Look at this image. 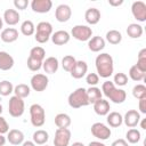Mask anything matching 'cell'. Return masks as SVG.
<instances>
[{
  "label": "cell",
  "mask_w": 146,
  "mask_h": 146,
  "mask_svg": "<svg viewBox=\"0 0 146 146\" xmlns=\"http://www.w3.org/2000/svg\"><path fill=\"white\" fill-rule=\"evenodd\" d=\"M143 26L137 23H131L127 27V34L131 39H138L143 35Z\"/></svg>",
  "instance_id": "cell-26"
},
{
  "label": "cell",
  "mask_w": 146,
  "mask_h": 146,
  "mask_svg": "<svg viewBox=\"0 0 146 146\" xmlns=\"http://www.w3.org/2000/svg\"><path fill=\"white\" fill-rule=\"evenodd\" d=\"M105 44H106L105 39L99 35L92 36L88 40V48L92 52H99L100 50H103L105 48Z\"/></svg>",
  "instance_id": "cell-16"
},
{
  "label": "cell",
  "mask_w": 146,
  "mask_h": 146,
  "mask_svg": "<svg viewBox=\"0 0 146 146\" xmlns=\"http://www.w3.org/2000/svg\"><path fill=\"white\" fill-rule=\"evenodd\" d=\"M2 19L6 24H8L10 26H14V25L18 24V22L21 19V16H19V13L16 9H6L5 13H3Z\"/></svg>",
  "instance_id": "cell-18"
},
{
  "label": "cell",
  "mask_w": 146,
  "mask_h": 146,
  "mask_svg": "<svg viewBox=\"0 0 146 146\" xmlns=\"http://www.w3.org/2000/svg\"><path fill=\"white\" fill-rule=\"evenodd\" d=\"M107 98L111 102H113L114 104H122L125 100V98H127V92L123 89H120V88L115 87L111 91V94L107 96Z\"/></svg>",
  "instance_id": "cell-24"
},
{
  "label": "cell",
  "mask_w": 146,
  "mask_h": 146,
  "mask_svg": "<svg viewBox=\"0 0 146 146\" xmlns=\"http://www.w3.org/2000/svg\"><path fill=\"white\" fill-rule=\"evenodd\" d=\"M95 66H96L98 76L104 79L110 78L114 71V62L112 56L107 52L99 54L95 59Z\"/></svg>",
  "instance_id": "cell-1"
},
{
  "label": "cell",
  "mask_w": 146,
  "mask_h": 146,
  "mask_svg": "<svg viewBox=\"0 0 146 146\" xmlns=\"http://www.w3.org/2000/svg\"><path fill=\"white\" fill-rule=\"evenodd\" d=\"M32 139L35 145H46V143L49 140V133L43 129H39L33 133Z\"/></svg>",
  "instance_id": "cell-27"
},
{
  "label": "cell",
  "mask_w": 146,
  "mask_h": 146,
  "mask_svg": "<svg viewBox=\"0 0 146 146\" xmlns=\"http://www.w3.org/2000/svg\"><path fill=\"white\" fill-rule=\"evenodd\" d=\"M30 92H31V88L27 84H25V83H19V84L14 87L15 96H17V97H19L22 99H24L27 96H30Z\"/></svg>",
  "instance_id": "cell-30"
},
{
  "label": "cell",
  "mask_w": 146,
  "mask_h": 146,
  "mask_svg": "<svg viewBox=\"0 0 146 146\" xmlns=\"http://www.w3.org/2000/svg\"><path fill=\"white\" fill-rule=\"evenodd\" d=\"M25 104L24 100L17 96H11L8 103V112L13 117H19L24 114Z\"/></svg>",
  "instance_id": "cell-5"
},
{
  "label": "cell",
  "mask_w": 146,
  "mask_h": 146,
  "mask_svg": "<svg viewBox=\"0 0 146 146\" xmlns=\"http://www.w3.org/2000/svg\"><path fill=\"white\" fill-rule=\"evenodd\" d=\"M111 146H129V144H128V141H127L125 139L120 138V139L114 140V141L112 143V145H111Z\"/></svg>",
  "instance_id": "cell-46"
},
{
  "label": "cell",
  "mask_w": 146,
  "mask_h": 146,
  "mask_svg": "<svg viewBox=\"0 0 146 146\" xmlns=\"http://www.w3.org/2000/svg\"><path fill=\"white\" fill-rule=\"evenodd\" d=\"M58 67H59V62H58V59L56 57H52V56L47 57L42 63V68L48 74L56 73L58 71Z\"/></svg>",
  "instance_id": "cell-17"
},
{
  "label": "cell",
  "mask_w": 146,
  "mask_h": 146,
  "mask_svg": "<svg viewBox=\"0 0 146 146\" xmlns=\"http://www.w3.org/2000/svg\"><path fill=\"white\" fill-rule=\"evenodd\" d=\"M141 120V122H140V127H141V129H146V124H145V121H146V119H140Z\"/></svg>",
  "instance_id": "cell-52"
},
{
  "label": "cell",
  "mask_w": 146,
  "mask_h": 146,
  "mask_svg": "<svg viewBox=\"0 0 146 146\" xmlns=\"http://www.w3.org/2000/svg\"><path fill=\"white\" fill-rule=\"evenodd\" d=\"M30 57L43 62L44 58H46V51H44V49H43L42 47H40V46L33 47V48L30 50Z\"/></svg>",
  "instance_id": "cell-36"
},
{
  "label": "cell",
  "mask_w": 146,
  "mask_h": 146,
  "mask_svg": "<svg viewBox=\"0 0 146 146\" xmlns=\"http://www.w3.org/2000/svg\"><path fill=\"white\" fill-rule=\"evenodd\" d=\"M8 131H9V124L6 121V119L0 115V135L8 133Z\"/></svg>",
  "instance_id": "cell-44"
},
{
  "label": "cell",
  "mask_w": 146,
  "mask_h": 146,
  "mask_svg": "<svg viewBox=\"0 0 146 146\" xmlns=\"http://www.w3.org/2000/svg\"><path fill=\"white\" fill-rule=\"evenodd\" d=\"M14 92V86L10 81L3 80L0 82V95L3 97H7Z\"/></svg>",
  "instance_id": "cell-35"
},
{
  "label": "cell",
  "mask_w": 146,
  "mask_h": 146,
  "mask_svg": "<svg viewBox=\"0 0 146 146\" xmlns=\"http://www.w3.org/2000/svg\"><path fill=\"white\" fill-rule=\"evenodd\" d=\"M51 7H52L51 0H32L31 1V8L34 13L46 14L50 11Z\"/></svg>",
  "instance_id": "cell-12"
},
{
  "label": "cell",
  "mask_w": 146,
  "mask_h": 146,
  "mask_svg": "<svg viewBox=\"0 0 146 146\" xmlns=\"http://www.w3.org/2000/svg\"><path fill=\"white\" fill-rule=\"evenodd\" d=\"M71 140V131L68 128H57L55 131L54 146H68Z\"/></svg>",
  "instance_id": "cell-9"
},
{
  "label": "cell",
  "mask_w": 146,
  "mask_h": 146,
  "mask_svg": "<svg viewBox=\"0 0 146 146\" xmlns=\"http://www.w3.org/2000/svg\"><path fill=\"white\" fill-rule=\"evenodd\" d=\"M71 35L78 41H88L92 35V30L88 25H75L71 30Z\"/></svg>",
  "instance_id": "cell-7"
},
{
  "label": "cell",
  "mask_w": 146,
  "mask_h": 146,
  "mask_svg": "<svg viewBox=\"0 0 146 146\" xmlns=\"http://www.w3.org/2000/svg\"><path fill=\"white\" fill-rule=\"evenodd\" d=\"M42 63H43V62L38 60V59H34V58H32V57H30V56H29L27 62H26L29 70H30V71H33V72L39 71V70L42 67Z\"/></svg>",
  "instance_id": "cell-41"
},
{
  "label": "cell",
  "mask_w": 146,
  "mask_h": 146,
  "mask_svg": "<svg viewBox=\"0 0 146 146\" xmlns=\"http://www.w3.org/2000/svg\"><path fill=\"white\" fill-rule=\"evenodd\" d=\"M139 112L141 114H146V98L139 99Z\"/></svg>",
  "instance_id": "cell-47"
},
{
  "label": "cell",
  "mask_w": 146,
  "mask_h": 146,
  "mask_svg": "<svg viewBox=\"0 0 146 146\" xmlns=\"http://www.w3.org/2000/svg\"><path fill=\"white\" fill-rule=\"evenodd\" d=\"M88 146H106L104 143L102 141H98V140H94V141H90L88 144Z\"/></svg>",
  "instance_id": "cell-49"
},
{
  "label": "cell",
  "mask_w": 146,
  "mask_h": 146,
  "mask_svg": "<svg viewBox=\"0 0 146 146\" xmlns=\"http://www.w3.org/2000/svg\"><path fill=\"white\" fill-rule=\"evenodd\" d=\"M71 116L66 113H58L55 116V124L57 128H68L71 125Z\"/></svg>",
  "instance_id": "cell-28"
},
{
  "label": "cell",
  "mask_w": 146,
  "mask_h": 146,
  "mask_svg": "<svg viewBox=\"0 0 146 146\" xmlns=\"http://www.w3.org/2000/svg\"><path fill=\"white\" fill-rule=\"evenodd\" d=\"M30 83H31V88L34 90V91H38V92H41L43 90L47 89L48 87V83H49V79L46 74H42V73H36L34 74L31 80H30Z\"/></svg>",
  "instance_id": "cell-8"
},
{
  "label": "cell",
  "mask_w": 146,
  "mask_h": 146,
  "mask_svg": "<svg viewBox=\"0 0 146 146\" xmlns=\"http://www.w3.org/2000/svg\"><path fill=\"white\" fill-rule=\"evenodd\" d=\"M6 140H7V138L3 135H0V146H5Z\"/></svg>",
  "instance_id": "cell-51"
},
{
  "label": "cell",
  "mask_w": 146,
  "mask_h": 146,
  "mask_svg": "<svg viewBox=\"0 0 146 146\" xmlns=\"http://www.w3.org/2000/svg\"><path fill=\"white\" fill-rule=\"evenodd\" d=\"M14 6L18 10H24L29 6V1L27 0H15L14 1Z\"/></svg>",
  "instance_id": "cell-45"
},
{
  "label": "cell",
  "mask_w": 146,
  "mask_h": 146,
  "mask_svg": "<svg viewBox=\"0 0 146 146\" xmlns=\"http://www.w3.org/2000/svg\"><path fill=\"white\" fill-rule=\"evenodd\" d=\"M113 83L119 86V87H123L128 83V75L125 73H122V72H119L114 75V79H113Z\"/></svg>",
  "instance_id": "cell-40"
},
{
  "label": "cell",
  "mask_w": 146,
  "mask_h": 146,
  "mask_svg": "<svg viewBox=\"0 0 146 146\" xmlns=\"http://www.w3.org/2000/svg\"><path fill=\"white\" fill-rule=\"evenodd\" d=\"M140 71L146 73V48H143L139 52H138V59H137V64H135Z\"/></svg>",
  "instance_id": "cell-38"
},
{
  "label": "cell",
  "mask_w": 146,
  "mask_h": 146,
  "mask_svg": "<svg viewBox=\"0 0 146 146\" xmlns=\"http://www.w3.org/2000/svg\"><path fill=\"white\" fill-rule=\"evenodd\" d=\"M88 72V64L84 60H76L75 65L71 70V76L74 79H82Z\"/></svg>",
  "instance_id": "cell-14"
},
{
  "label": "cell",
  "mask_w": 146,
  "mask_h": 146,
  "mask_svg": "<svg viewBox=\"0 0 146 146\" xmlns=\"http://www.w3.org/2000/svg\"><path fill=\"white\" fill-rule=\"evenodd\" d=\"M86 82L90 87H96L99 83V76L97 73H88L86 76Z\"/></svg>",
  "instance_id": "cell-42"
},
{
  "label": "cell",
  "mask_w": 146,
  "mask_h": 146,
  "mask_svg": "<svg viewBox=\"0 0 146 146\" xmlns=\"http://www.w3.org/2000/svg\"><path fill=\"white\" fill-rule=\"evenodd\" d=\"M2 111H3V107H2V105L0 104V115H1V113H2Z\"/></svg>",
  "instance_id": "cell-55"
},
{
  "label": "cell",
  "mask_w": 146,
  "mask_h": 146,
  "mask_svg": "<svg viewBox=\"0 0 146 146\" xmlns=\"http://www.w3.org/2000/svg\"><path fill=\"white\" fill-rule=\"evenodd\" d=\"M106 121H107V123H108L110 127H112V128H119L123 123V116L119 112H110L107 114Z\"/></svg>",
  "instance_id": "cell-25"
},
{
  "label": "cell",
  "mask_w": 146,
  "mask_h": 146,
  "mask_svg": "<svg viewBox=\"0 0 146 146\" xmlns=\"http://www.w3.org/2000/svg\"><path fill=\"white\" fill-rule=\"evenodd\" d=\"M52 34V25L49 22H40L36 25L34 39L39 43H46Z\"/></svg>",
  "instance_id": "cell-3"
},
{
  "label": "cell",
  "mask_w": 146,
  "mask_h": 146,
  "mask_svg": "<svg viewBox=\"0 0 146 146\" xmlns=\"http://www.w3.org/2000/svg\"><path fill=\"white\" fill-rule=\"evenodd\" d=\"M71 39V34L67 31L59 30L51 34V41L56 46H64Z\"/></svg>",
  "instance_id": "cell-15"
},
{
  "label": "cell",
  "mask_w": 146,
  "mask_h": 146,
  "mask_svg": "<svg viewBox=\"0 0 146 146\" xmlns=\"http://www.w3.org/2000/svg\"><path fill=\"white\" fill-rule=\"evenodd\" d=\"M125 138H127V141L130 143V144H137L140 138H141V135H140V131L135 129V128H131L127 131L125 133Z\"/></svg>",
  "instance_id": "cell-34"
},
{
  "label": "cell",
  "mask_w": 146,
  "mask_h": 146,
  "mask_svg": "<svg viewBox=\"0 0 146 146\" xmlns=\"http://www.w3.org/2000/svg\"><path fill=\"white\" fill-rule=\"evenodd\" d=\"M106 41L111 44H119L122 41V34L117 30H110L106 33Z\"/></svg>",
  "instance_id": "cell-31"
},
{
  "label": "cell",
  "mask_w": 146,
  "mask_h": 146,
  "mask_svg": "<svg viewBox=\"0 0 146 146\" xmlns=\"http://www.w3.org/2000/svg\"><path fill=\"white\" fill-rule=\"evenodd\" d=\"M22 146H35V144L33 143V140H26L22 144Z\"/></svg>",
  "instance_id": "cell-50"
},
{
  "label": "cell",
  "mask_w": 146,
  "mask_h": 146,
  "mask_svg": "<svg viewBox=\"0 0 146 146\" xmlns=\"http://www.w3.org/2000/svg\"><path fill=\"white\" fill-rule=\"evenodd\" d=\"M71 16H72V9L68 5L62 3V5L57 6V8L55 10V18L57 19V22L65 23L71 18Z\"/></svg>",
  "instance_id": "cell-11"
},
{
  "label": "cell",
  "mask_w": 146,
  "mask_h": 146,
  "mask_svg": "<svg viewBox=\"0 0 146 146\" xmlns=\"http://www.w3.org/2000/svg\"><path fill=\"white\" fill-rule=\"evenodd\" d=\"M21 32L23 35L25 36H30V35H33L35 33V26L33 24L32 21H24L22 24H21Z\"/></svg>",
  "instance_id": "cell-32"
},
{
  "label": "cell",
  "mask_w": 146,
  "mask_h": 146,
  "mask_svg": "<svg viewBox=\"0 0 146 146\" xmlns=\"http://www.w3.org/2000/svg\"><path fill=\"white\" fill-rule=\"evenodd\" d=\"M44 146H48V145H44Z\"/></svg>",
  "instance_id": "cell-56"
},
{
  "label": "cell",
  "mask_w": 146,
  "mask_h": 146,
  "mask_svg": "<svg viewBox=\"0 0 146 146\" xmlns=\"http://www.w3.org/2000/svg\"><path fill=\"white\" fill-rule=\"evenodd\" d=\"M67 102L72 108H80L83 106H88L89 102H88V97H87V89H84V88L75 89L73 92H71L68 95Z\"/></svg>",
  "instance_id": "cell-2"
},
{
  "label": "cell",
  "mask_w": 146,
  "mask_h": 146,
  "mask_svg": "<svg viewBox=\"0 0 146 146\" xmlns=\"http://www.w3.org/2000/svg\"><path fill=\"white\" fill-rule=\"evenodd\" d=\"M132 96L137 99H143L146 98V87L144 84H136L132 88Z\"/></svg>",
  "instance_id": "cell-39"
},
{
  "label": "cell",
  "mask_w": 146,
  "mask_h": 146,
  "mask_svg": "<svg viewBox=\"0 0 146 146\" xmlns=\"http://www.w3.org/2000/svg\"><path fill=\"white\" fill-rule=\"evenodd\" d=\"M102 90L98 87H90L89 89H87V97L89 104H95L97 100L102 99Z\"/></svg>",
  "instance_id": "cell-29"
},
{
  "label": "cell",
  "mask_w": 146,
  "mask_h": 146,
  "mask_svg": "<svg viewBox=\"0 0 146 146\" xmlns=\"http://www.w3.org/2000/svg\"><path fill=\"white\" fill-rule=\"evenodd\" d=\"M75 63H76V59L72 55H67V56H64L63 59H62V67H63L64 71L71 72V70L73 68Z\"/></svg>",
  "instance_id": "cell-37"
},
{
  "label": "cell",
  "mask_w": 146,
  "mask_h": 146,
  "mask_svg": "<svg viewBox=\"0 0 146 146\" xmlns=\"http://www.w3.org/2000/svg\"><path fill=\"white\" fill-rule=\"evenodd\" d=\"M90 131H91V135L94 137H96L97 139H99V140H106L112 135L111 128H108L106 124H104L102 122L94 123L90 128Z\"/></svg>",
  "instance_id": "cell-6"
},
{
  "label": "cell",
  "mask_w": 146,
  "mask_h": 146,
  "mask_svg": "<svg viewBox=\"0 0 146 146\" xmlns=\"http://www.w3.org/2000/svg\"><path fill=\"white\" fill-rule=\"evenodd\" d=\"M108 3H110V6L117 7V6H121V5L123 3V0H116V1H114V0H108Z\"/></svg>",
  "instance_id": "cell-48"
},
{
  "label": "cell",
  "mask_w": 146,
  "mask_h": 146,
  "mask_svg": "<svg viewBox=\"0 0 146 146\" xmlns=\"http://www.w3.org/2000/svg\"><path fill=\"white\" fill-rule=\"evenodd\" d=\"M71 146H84L82 143H80V141H75V143H73Z\"/></svg>",
  "instance_id": "cell-53"
},
{
  "label": "cell",
  "mask_w": 146,
  "mask_h": 146,
  "mask_svg": "<svg viewBox=\"0 0 146 146\" xmlns=\"http://www.w3.org/2000/svg\"><path fill=\"white\" fill-rule=\"evenodd\" d=\"M2 26H3V19L0 17V30L2 29Z\"/></svg>",
  "instance_id": "cell-54"
},
{
  "label": "cell",
  "mask_w": 146,
  "mask_h": 146,
  "mask_svg": "<svg viewBox=\"0 0 146 146\" xmlns=\"http://www.w3.org/2000/svg\"><path fill=\"white\" fill-rule=\"evenodd\" d=\"M84 19L90 25L98 24L99 21H100V11H99V9L94 8V7L87 9L86 13H84Z\"/></svg>",
  "instance_id": "cell-21"
},
{
  "label": "cell",
  "mask_w": 146,
  "mask_h": 146,
  "mask_svg": "<svg viewBox=\"0 0 146 146\" xmlns=\"http://www.w3.org/2000/svg\"><path fill=\"white\" fill-rule=\"evenodd\" d=\"M114 88H115V84H114L112 81H105V82L102 84V94H104V95L107 97Z\"/></svg>",
  "instance_id": "cell-43"
},
{
  "label": "cell",
  "mask_w": 146,
  "mask_h": 146,
  "mask_svg": "<svg viewBox=\"0 0 146 146\" xmlns=\"http://www.w3.org/2000/svg\"><path fill=\"white\" fill-rule=\"evenodd\" d=\"M131 13L132 16L138 22H145L146 21V5L143 1H135L131 5Z\"/></svg>",
  "instance_id": "cell-10"
},
{
  "label": "cell",
  "mask_w": 146,
  "mask_h": 146,
  "mask_svg": "<svg viewBox=\"0 0 146 146\" xmlns=\"http://www.w3.org/2000/svg\"><path fill=\"white\" fill-rule=\"evenodd\" d=\"M129 76H130L131 80H133L136 82H139V81H141V80L145 79L146 73L143 72V71H140L136 65H132L130 67V70H129Z\"/></svg>",
  "instance_id": "cell-33"
},
{
  "label": "cell",
  "mask_w": 146,
  "mask_h": 146,
  "mask_svg": "<svg viewBox=\"0 0 146 146\" xmlns=\"http://www.w3.org/2000/svg\"><path fill=\"white\" fill-rule=\"evenodd\" d=\"M140 113L136 110H129L123 116V123L128 128H135L140 122Z\"/></svg>",
  "instance_id": "cell-13"
},
{
  "label": "cell",
  "mask_w": 146,
  "mask_h": 146,
  "mask_svg": "<svg viewBox=\"0 0 146 146\" xmlns=\"http://www.w3.org/2000/svg\"><path fill=\"white\" fill-rule=\"evenodd\" d=\"M110 110H111V105H110V102L106 99L102 98L94 104V111L97 115H100V116L107 115L110 113Z\"/></svg>",
  "instance_id": "cell-22"
},
{
  "label": "cell",
  "mask_w": 146,
  "mask_h": 146,
  "mask_svg": "<svg viewBox=\"0 0 146 146\" xmlns=\"http://www.w3.org/2000/svg\"><path fill=\"white\" fill-rule=\"evenodd\" d=\"M30 116L33 127L40 128L46 122V112L40 104H33L30 106Z\"/></svg>",
  "instance_id": "cell-4"
},
{
  "label": "cell",
  "mask_w": 146,
  "mask_h": 146,
  "mask_svg": "<svg viewBox=\"0 0 146 146\" xmlns=\"http://www.w3.org/2000/svg\"><path fill=\"white\" fill-rule=\"evenodd\" d=\"M0 38L6 43L15 42L18 39V31L16 29H14V27H6V29H3L1 31Z\"/></svg>",
  "instance_id": "cell-20"
},
{
  "label": "cell",
  "mask_w": 146,
  "mask_h": 146,
  "mask_svg": "<svg viewBox=\"0 0 146 146\" xmlns=\"http://www.w3.org/2000/svg\"><path fill=\"white\" fill-rule=\"evenodd\" d=\"M7 140L11 145H22L24 143V133L18 129H11L7 133Z\"/></svg>",
  "instance_id": "cell-19"
},
{
  "label": "cell",
  "mask_w": 146,
  "mask_h": 146,
  "mask_svg": "<svg viewBox=\"0 0 146 146\" xmlns=\"http://www.w3.org/2000/svg\"><path fill=\"white\" fill-rule=\"evenodd\" d=\"M15 64V60L11 55H9L7 51H0V70L1 71H9L13 68Z\"/></svg>",
  "instance_id": "cell-23"
}]
</instances>
